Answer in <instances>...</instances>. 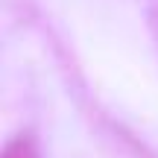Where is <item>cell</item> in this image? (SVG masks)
<instances>
[{"mask_svg": "<svg viewBox=\"0 0 158 158\" xmlns=\"http://www.w3.org/2000/svg\"><path fill=\"white\" fill-rule=\"evenodd\" d=\"M0 158H38V149H35L32 138L21 135V138H15V141L6 143V149H3Z\"/></svg>", "mask_w": 158, "mask_h": 158, "instance_id": "1", "label": "cell"}]
</instances>
